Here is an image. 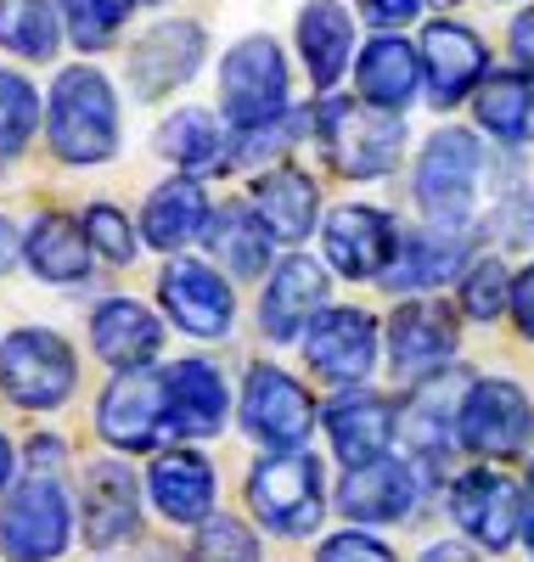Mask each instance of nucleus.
<instances>
[{"instance_id":"f257e3e1","label":"nucleus","mask_w":534,"mask_h":562,"mask_svg":"<svg viewBox=\"0 0 534 562\" xmlns=\"http://www.w3.org/2000/svg\"><path fill=\"white\" fill-rule=\"evenodd\" d=\"M483 180H490V153L478 147L472 130H433L416 158V209L433 231L467 237L478 209H483Z\"/></svg>"},{"instance_id":"f03ea898","label":"nucleus","mask_w":534,"mask_h":562,"mask_svg":"<svg viewBox=\"0 0 534 562\" xmlns=\"http://www.w3.org/2000/svg\"><path fill=\"white\" fill-rule=\"evenodd\" d=\"M310 130L321 140L326 164L344 180H377L405 153V119L366 108L355 97H321V108L310 113Z\"/></svg>"},{"instance_id":"7ed1b4c3","label":"nucleus","mask_w":534,"mask_h":562,"mask_svg":"<svg viewBox=\"0 0 534 562\" xmlns=\"http://www.w3.org/2000/svg\"><path fill=\"white\" fill-rule=\"evenodd\" d=\"M52 153L63 164H102L119 153V97L108 74L63 68L52 85Z\"/></svg>"},{"instance_id":"20e7f679","label":"nucleus","mask_w":534,"mask_h":562,"mask_svg":"<svg viewBox=\"0 0 534 562\" xmlns=\"http://www.w3.org/2000/svg\"><path fill=\"white\" fill-rule=\"evenodd\" d=\"M248 506L254 518L281 535V540H304L321 529L326 518V479H321V461L304 450H276L265 461H254L248 473Z\"/></svg>"},{"instance_id":"39448f33","label":"nucleus","mask_w":534,"mask_h":562,"mask_svg":"<svg viewBox=\"0 0 534 562\" xmlns=\"http://www.w3.org/2000/svg\"><path fill=\"white\" fill-rule=\"evenodd\" d=\"M287 102H293V74H287L281 45L270 34L236 40L220 63V113L236 130H265L287 119Z\"/></svg>"},{"instance_id":"423d86ee","label":"nucleus","mask_w":534,"mask_h":562,"mask_svg":"<svg viewBox=\"0 0 534 562\" xmlns=\"http://www.w3.org/2000/svg\"><path fill=\"white\" fill-rule=\"evenodd\" d=\"M79 389V355L63 333L45 326H18L0 344V394L23 411H57Z\"/></svg>"},{"instance_id":"0eeeda50","label":"nucleus","mask_w":534,"mask_h":562,"mask_svg":"<svg viewBox=\"0 0 534 562\" xmlns=\"http://www.w3.org/2000/svg\"><path fill=\"white\" fill-rule=\"evenodd\" d=\"M456 445L478 461H518L534 445V405L512 378H478L456 405Z\"/></svg>"},{"instance_id":"6e6552de","label":"nucleus","mask_w":534,"mask_h":562,"mask_svg":"<svg viewBox=\"0 0 534 562\" xmlns=\"http://www.w3.org/2000/svg\"><path fill=\"white\" fill-rule=\"evenodd\" d=\"M74 501L57 479H29L0 506V557L7 562H52L68 551Z\"/></svg>"},{"instance_id":"1a4fd4ad","label":"nucleus","mask_w":534,"mask_h":562,"mask_svg":"<svg viewBox=\"0 0 534 562\" xmlns=\"http://www.w3.org/2000/svg\"><path fill=\"white\" fill-rule=\"evenodd\" d=\"M96 434H102L113 450L147 456L164 445L169 434V400H164V371H119V378L102 389L96 400Z\"/></svg>"},{"instance_id":"9d476101","label":"nucleus","mask_w":534,"mask_h":562,"mask_svg":"<svg viewBox=\"0 0 534 562\" xmlns=\"http://www.w3.org/2000/svg\"><path fill=\"white\" fill-rule=\"evenodd\" d=\"M315 428V400L281 366H254L242 383V434L265 450H299Z\"/></svg>"},{"instance_id":"9b49d317","label":"nucleus","mask_w":534,"mask_h":562,"mask_svg":"<svg viewBox=\"0 0 534 562\" xmlns=\"http://www.w3.org/2000/svg\"><path fill=\"white\" fill-rule=\"evenodd\" d=\"M158 299H164V315L175 321V333L203 338V344L231 338L236 293H231V281L214 265H203V259H169L164 276H158Z\"/></svg>"},{"instance_id":"f8f14e48","label":"nucleus","mask_w":534,"mask_h":562,"mask_svg":"<svg viewBox=\"0 0 534 562\" xmlns=\"http://www.w3.org/2000/svg\"><path fill=\"white\" fill-rule=\"evenodd\" d=\"M299 344H304V366L321 383L360 389L377 366V321L366 310H349V304H326Z\"/></svg>"},{"instance_id":"ddd939ff","label":"nucleus","mask_w":534,"mask_h":562,"mask_svg":"<svg viewBox=\"0 0 534 562\" xmlns=\"http://www.w3.org/2000/svg\"><path fill=\"white\" fill-rule=\"evenodd\" d=\"M456 349H461V326H456V310L440 299H411L388 321V366L405 383L440 378L456 360Z\"/></svg>"},{"instance_id":"4468645a","label":"nucleus","mask_w":534,"mask_h":562,"mask_svg":"<svg viewBox=\"0 0 534 562\" xmlns=\"http://www.w3.org/2000/svg\"><path fill=\"white\" fill-rule=\"evenodd\" d=\"M450 518H456V529L472 546L512 551V540L529 524V506H523V490L507 473H496V467H472V473H461L450 484Z\"/></svg>"},{"instance_id":"2eb2a0df","label":"nucleus","mask_w":534,"mask_h":562,"mask_svg":"<svg viewBox=\"0 0 534 562\" xmlns=\"http://www.w3.org/2000/svg\"><path fill=\"white\" fill-rule=\"evenodd\" d=\"M203 52H209L203 23H191V18L153 23L147 34L130 45V85H135V97L158 102V97H169V90H180L191 74L203 68Z\"/></svg>"},{"instance_id":"dca6fc26","label":"nucleus","mask_w":534,"mask_h":562,"mask_svg":"<svg viewBox=\"0 0 534 562\" xmlns=\"http://www.w3.org/2000/svg\"><path fill=\"white\" fill-rule=\"evenodd\" d=\"M416 57H422V85H427V102L433 108H456L467 102L472 90L490 79V52H483V40L467 29V23H427L422 29V45H416Z\"/></svg>"},{"instance_id":"f3484780","label":"nucleus","mask_w":534,"mask_h":562,"mask_svg":"<svg viewBox=\"0 0 534 562\" xmlns=\"http://www.w3.org/2000/svg\"><path fill=\"white\" fill-rule=\"evenodd\" d=\"M321 248H326V265L344 281H382V270L394 265V248H400V225L382 209L344 203V209L326 214Z\"/></svg>"},{"instance_id":"a211bd4d","label":"nucleus","mask_w":534,"mask_h":562,"mask_svg":"<svg viewBox=\"0 0 534 562\" xmlns=\"http://www.w3.org/2000/svg\"><path fill=\"white\" fill-rule=\"evenodd\" d=\"M326 293H332V281L315 259L304 254H287L281 265H270V281H265V293H259V333L270 344H293L310 333V321L326 310Z\"/></svg>"},{"instance_id":"6ab92c4d","label":"nucleus","mask_w":534,"mask_h":562,"mask_svg":"<svg viewBox=\"0 0 534 562\" xmlns=\"http://www.w3.org/2000/svg\"><path fill=\"white\" fill-rule=\"evenodd\" d=\"M147 495H153L164 524L203 529L214 518V501H220L214 461L198 456V450H158L153 467H147Z\"/></svg>"},{"instance_id":"aec40b11","label":"nucleus","mask_w":534,"mask_h":562,"mask_svg":"<svg viewBox=\"0 0 534 562\" xmlns=\"http://www.w3.org/2000/svg\"><path fill=\"white\" fill-rule=\"evenodd\" d=\"M416 495H422L416 467L400 461V456H377L366 467H349L332 501H337V512H344L349 524H405Z\"/></svg>"},{"instance_id":"412c9836","label":"nucleus","mask_w":534,"mask_h":562,"mask_svg":"<svg viewBox=\"0 0 534 562\" xmlns=\"http://www.w3.org/2000/svg\"><path fill=\"white\" fill-rule=\"evenodd\" d=\"M394 434H400V411L388 405L382 394H371V389H344L326 405V439H332L337 461H344V473L388 456Z\"/></svg>"},{"instance_id":"4be33fe9","label":"nucleus","mask_w":534,"mask_h":562,"mask_svg":"<svg viewBox=\"0 0 534 562\" xmlns=\"http://www.w3.org/2000/svg\"><path fill=\"white\" fill-rule=\"evenodd\" d=\"M164 400H169V434L180 439H214L231 416V389L220 366L209 360H175L164 371Z\"/></svg>"},{"instance_id":"5701e85b","label":"nucleus","mask_w":534,"mask_h":562,"mask_svg":"<svg viewBox=\"0 0 534 562\" xmlns=\"http://www.w3.org/2000/svg\"><path fill=\"white\" fill-rule=\"evenodd\" d=\"M355 90H360V102L366 108H382V113H400L416 102V90H422V57H416V45L400 40V34H377L366 52L355 57Z\"/></svg>"},{"instance_id":"b1692460","label":"nucleus","mask_w":534,"mask_h":562,"mask_svg":"<svg viewBox=\"0 0 534 562\" xmlns=\"http://www.w3.org/2000/svg\"><path fill=\"white\" fill-rule=\"evenodd\" d=\"M293 40H299L310 85L321 90V97H332L337 79H344L349 63H355V18L337 7V0H310V7L299 12Z\"/></svg>"},{"instance_id":"393cba45","label":"nucleus","mask_w":534,"mask_h":562,"mask_svg":"<svg viewBox=\"0 0 534 562\" xmlns=\"http://www.w3.org/2000/svg\"><path fill=\"white\" fill-rule=\"evenodd\" d=\"M141 529V495L124 461H90L85 467V540L96 551H113Z\"/></svg>"},{"instance_id":"a878e982","label":"nucleus","mask_w":534,"mask_h":562,"mask_svg":"<svg viewBox=\"0 0 534 562\" xmlns=\"http://www.w3.org/2000/svg\"><path fill=\"white\" fill-rule=\"evenodd\" d=\"M209 192L198 175H175L164 180L158 192L147 198V209H141V243L158 248V254H180L186 243H198L209 231Z\"/></svg>"},{"instance_id":"bb28decb","label":"nucleus","mask_w":534,"mask_h":562,"mask_svg":"<svg viewBox=\"0 0 534 562\" xmlns=\"http://www.w3.org/2000/svg\"><path fill=\"white\" fill-rule=\"evenodd\" d=\"M467 270V237L456 231H400V248H394V265L382 270L377 288L388 293H427L440 281L461 276Z\"/></svg>"},{"instance_id":"cd10ccee","label":"nucleus","mask_w":534,"mask_h":562,"mask_svg":"<svg viewBox=\"0 0 534 562\" xmlns=\"http://www.w3.org/2000/svg\"><path fill=\"white\" fill-rule=\"evenodd\" d=\"M461 394H467V383L456 378H427V383H416V394L405 400V411H400V439L411 445V456L416 461H445L450 456V445H456V405H461Z\"/></svg>"},{"instance_id":"c85d7f7f","label":"nucleus","mask_w":534,"mask_h":562,"mask_svg":"<svg viewBox=\"0 0 534 562\" xmlns=\"http://www.w3.org/2000/svg\"><path fill=\"white\" fill-rule=\"evenodd\" d=\"M254 214L265 220V231L276 243L287 248H299L310 231H315V214H321V192H315V180L293 164H276L254 180Z\"/></svg>"},{"instance_id":"c756f323","label":"nucleus","mask_w":534,"mask_h":562,"mask_svg":"<svg viewBox=\"0 0 534 562\" xmlns=\"http://www.w3.org/2000/svg\"><path fill=\"white\" fill-rule=\"evenodd\" d=\"M90 344H96V355H102L108 366L135 371V366H147L164 349V326H158V315L147 304L108 299V304H96V315H90Z\"/></svg>"},{"instance_id":"7c9ffc66","label":"nucleus","mask_w":534,"mask_h":562,"mask_svg":"<svg viewBox=\"0 0 534 562\" xmlns=\"http://www.w3.org/2000/svg\"><path fill=\"white\" fill-rule=\"evenodd\" d=\"M203 243H209L220 276H236V281L265 276V270H270V248H276V237L265 231V220H259L254 209H242V203H225L220 214H209Z\"/></svg>"},{"instance_id":"2f4dec72","label":"nucleus","mask_w":534,"mask_h":562,"mask_svg":"<svg viewBox=\"0 0 534 562\" xmlns=\"http://www.w3.org/2000/svg\"><path fill=\"white\" fill-rule=\"evenodd\" d=\"M23 259L40 281H52V288H79L90 276V243L68 214H40L23 231Z\"/></svg>"},{"instance_id":"473e14b6","label":"nucleus","mask_w":534,"mask_h":562,"mask_svg":"<svg viewBox=\"0 0 534 562\" xmlns=\"http://www.w3.org/2000/svg\"><path fill=\"white\" fill-rule=\"evenodd\" d=\"M472 119L501 147H534V79L529 74H490L472 90Z\"/></svg>"},{"instance_id":"72a5a7b5","label":"nucleus","mask_w":534,"mask_h":562,"mask_svg":"<svg viewBox=\"0 0 534 562\" xmlns=\"http://www.w3.org/2000/svg\"><path fill=\"white\" fill-rule=\"evenodd\" d=\"M158 158H169L175 169L198 175V169H225V135L220 119L203 108H180L158 124Z\"/></svg>"},{"instance_id":"f704fd0d","label":"nucleus","mask_w":534,"mask_h":562,"mask_svg":"<svg viewBox=\"0 0 534 562\" xmlns=\"http://www.w3.org/2000/svg\"><path fill=\"white\" fill-rule=\"evenodd\" d=\"M0 52L52 63L57 57V12L45 0H0Z\"/></svg>"},{"instance_id":"c9c22d12","label":"nucleus","mask_w":534,"mask_h":562,"mask_svg":"<svg viewBox=\"0 0 534 562\" xmlns=\"http://www.w3.org/2000/svg\"><path fill=\"white\" fill-rule=\"evenodd\" d=\"M507 304H512V270L496 259V254H483V259H472L467 270H461V310L472 315V321H501L507 315Z\"/></svg>"},{"instance_id":"e433bc0d","label":"nucleus","mask_w":534,"mask_h":562,"mask_svg":"<svg viewBox=\"0 0 534 562\" xmlns=\"http://www.w3.org/2000/svg\"><path fill=\"white\" fill-rule=\"evenodd\" d=\"M40 124V97L34 85L12 68H0V158H12L29 147V135Z\"/></svg>"},{"instance_id":"4c0bfd02","label":"nucleus","mask_w":534,"mask_h":562,"mask_svg":"<svg viewBox=\"0 0 534 562\" xmlns=\"http://www.w3.org/2000/svg\"><path fill=\"white\" fill-rule=\"evenodd\" d=\"M79 231H85V243H90V254H102L108 265H130L135 259V231H130V220L113 209V203H90L85 209V220H79Z\"/></svg>"},{"instance_id":"58836bf2","label":"nucleus","mask_w":534,"mask_h":562,"mask_svg":"<svg viewBox=\"0 0 534 562\" xmlns=\"http://www.w3.org/2000/svg\"><path fill=\"white\" fill-rule=\"evenodd\" d=\"M198 562H259V540L242 518L214 512V518L198 529Z\"/></svg>"},{"instance_id":"ea45409f","label":"nucleus","mask_w":534,"mask_h":562,"mask_svg":"<svg viewBox=\"0 0 534 562\" xmlns=\"http://www.w3.org/2000/svg\"><path fill=\"white\" fill-rule=\"evenodd\" d=\"M57 7H63V29L79 52H102L124 23V12H113L108 0H57Z\"/></svg>"},{"instance_id":"a19ab883","label":"nucleus","mask_w":534,"mask_h":562,"mask_svg":"<svg viewBox=\"0 0 534 562\" xmlns=\"http://www.w3.org/2000/svg\"><path fill=\"white\" fill-rule=\"evenodd\" d=\"M315 562H400L394 551H388L377 535H360V529H344V535H332L321 540V557Z\"/></svg>"},{"instance_id":"79ce46f5","label":"nucleus","mask_w":534,"mask_h":562,"mask_svg":"<svg viewBox=\"0 0 534 562\" xmlns=\"http://www.w3.org/2000/svg\"><path fill=\"white\" fill-rule=\"evenodd\" d=\"M355 7H360V18H366L371 29L394 34V29H405V23H416V18H422L427 0H355Z\"/></svg>"},{"instance_id":"37998d69","label":"nucleus","mask_w":534,"mask_h":562,"mask_svg":"<svg viewBox=\"0 0 534 562\" xmlns=\"http://www.w3.org/2000/svg\"><path fill=\"white\" fill-rule=\"evenodd\" d=\"M507 315H512V326H518V338L534 344V259L512 276V304H507Z\"/></svg>"},{"instance_id":"c03bdc74","label":"nucleus","mask_w":534,"mask_h":562,"mask_svg":"<svg viewBox=\"0 0 534 562\" xmlns=\"http://www.w3.org/2000/svg\"><path fill=\"white\" fill-rule=\"evenodd\" d=\"M507 40H512V57H518V74H529V79H534V7L512 18V34H507Z\"/></svg>"},{"instance_id":"a18cd8bd","label":"nucleus","mask_w":534,"mask_h":562,"mask_svg":"<svg viewBox=\"0 0 534 562\" xmlns=\"http://www.w3.org/2000/svg\"><path fill=\"white\" fill-rule=\"evenodd\" d=\"M57 456H68V445H63V439H34V445H29V461H34V479H52V467H57Z\"/></svg>"},{"instance_id":"49530a36","label":"nucleus","mask_w":534,"mask_h":562,"mask_svg":"<svg viewBox=\"0 0 534 562\" xmlns=\"http://www.w3.org/2000/svg\"><path fill=\"white\" fill-rule=\"evenodd\" d=\"M416 562H478V551H467L461 540H433Z\"/></svg>"},{"instance_id":"de8ad7c7","label":"nucleus","mask_w":534,"mask_h":562,"mask_svg":"<svg viewBox=\"0 0 534 562\" xmlns=\"http://www.w3.org/2000/svg\"><path fill=\"white\" fill-rule=\"evenodd\" d=\"M18 254H23V243H18V225H12V220H0V281H7V270L18 265Z\"/></svg>"},{"instance_id":"09e8293b","label":"nucleus","mask_w":534,"mask_h":562,"mask_svg":"<svg viewBox=\"0 0 534 562\" xmlns=\"http://www.w3.org/2000/svg\"><path fill=\"white\" fill-rule=\"evenodd\" d=\"M12 461H18V456H12V439H7V434H0V490H7V484H12Z\"/></svg>"},{"instance_id":"8fccbe9b","label":"nucleus","mask_w":534,"mask_h":562,"mask_svg":"<svg viewBox=\"0 0 534 562\" xmlns=\"http://www.w3.org/2000/svg\"><path fill=\"white\" fill-rule=\"evenodd\" d=\"M523 540H529V557H534V512H529V524H523Z\"/></svg>"},{"instance_id":"3c124183","label":"nucleus","mask_w":534,"mask_h":562,"mask_svg":"<svg viewBox=\"0 0 534 562\" xmlns=\"http://www.w3.org/2000/svg\"><path fill=\"white\" fill-rule=\"evenodd\" d=\"M427 7H461V0H427Z\"/></svg>"},{"instance_id":"603ef678","label":"nucleus","mask_w":534,"mask_h":562,"mask_svg":"<svg viewBox=\"0 0 534 562\" xmlns=\"http://www.w3.org/2000/svg\"><path fill=\"white\" fill-rule=\"evenodd\" d=\"M529 495H534V461H529Z\"/></svg>"}]
</instances>
